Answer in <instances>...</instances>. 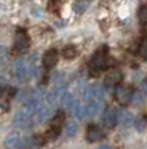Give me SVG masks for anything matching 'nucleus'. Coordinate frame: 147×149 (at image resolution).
I'll use <instances>...</instances> for the list:
<instances>
[{"mask_svg": "<svg viewBox=\"0 0 147 149\" xmlns=\"http://www.w3.org/2000/svg\"><path fill=\"white\" fill-rule=\"evenodd\" d=\"M66 124V113L63 111H57L54 113V116L51 118V123H50V127L49 130L46 131L45 136H46L47 141H54L59 137L62 132V128L63 125Z\"/></svg>", "mask_w": 147, "mask_h": 149, "instance_id": "nucleus-1", "label": "nucleus"}, {"mask_svg": "<svg viewBox=\"0 0 147 149\" xmlns=\"http://www.w3.org/2000/svg\"><path fill=\"white\" fill-rule=\"evenodd\" d=\"M29 45H30V40H29L28 33L24 29H17L16 36H14V41H13L12 53L14 56H21V54H24L29 49Z\"/></svg>", "mask_w": 147, "mask_h": 149, "instance_id": "nucleus-2", "label": "nucleus"}, {"mask_svg": "<svg viewBox=\"0 0 147 149\" xmlns=\"http://www.w3.org/2000/svg\"><path fill=\"white\" fill-rule=\"evenodd\" d=\"M108 65V59H106V49H101V50L96 52L92 57L91 62H89V71L92 74H99L103 71Z\"/></svg>", "mask_w": 147, "mask_h": 149, "instance_id": "nucleus-3", "label": "nucleus"}, {"mask_svg": "<svg viewBox=\"0 0 147 149\" xmlns=\"http://www.w3.org/2000/svg\"><path fill=\"white\" fill-rule=\"evenodd\" d=\"M13 75L19 81H24L29 77V68L28 62L24 61V58H19L13 63Z\"/></svg>", "mask_w": 147, "mask_h": 149, "instance_id": "nucleus-4", "label": "nucleus"}, {"mask_svg": "<svg viewBox=\"0 0 147 149\" xmlns=\"http://www.w3.org/2000/svg\"><path fill=\"white\" fill-rule=\"evenodd\" d=\"M86 116L89 119L96 118L99 113L103 111L104 106H103V100L101 99H91L87 102L86 104Z\"/></svg>", "mask_w": 147, "mask_h": 149, "instance_id": "nucleus-5", "label": "nucleus"}, {"mask_svg": "<svg viewBox=\"0 0 147 149\" xmlns=\"http://www.w3.org/2000/svg\"><path fill=\"white\" fill-rule=\"evenodd\" d=\"M122 81V73L118 69H112L106 73L105 79H104V84L105 87L110 88V87H118L119 83Z\"/></svg>", "mask_w": 147, "mask_h": 149, "instance_id": "nucleus-6", "label": "nucleus"}, {"mask_svg": "<svg viewBox=\"0 0 147 149\" xmlns=\"http://www.w3.org/2000/svg\"><path fill=\"white\" fill-rule=\"evenodd\" d=\"M13 127L14 128H20V130H28V128H30L32 127V116H29L28 113H25L22 110H20L19 112L14 115Z\"/></svg>", "mask_w": 147, "mask_h": 149, "instance_id": "nucleus-7", "label": "nucleus"}, {"mask_svg": "<svg viewBox=\"0 0 147 149\" xmlns=\"http://www.w3.org/2000/svg\"><path fill=\"white\" fill-rule=\"evenodd\" d=\"M59 59V54L57 49H49V50L45 52L43 57H42V65L45 69H53L54 66L58 63Z\"/></svg>", "mask_w": 147, "mask_h": 149, "instance_id": "nucleus-8", "label": "nucleus"}, {"mask_svg": "<svg viewBox=\"0 0 147 149\" xmlns=\"http://www.w3.org/2000/svg\"><path fill=\"white\" fill-rule=\"evenodd\" d=\"M104 137V133L101 131V128L97 124H89L87 127V135H86V139L88 143H97L100 141L101 139Z\"/></svg>", "mask_w": 147, "mask_h": 149, "instance_id": "nucleus-9", "label": "nucleus"}, {"mask_svg": "<svg viewBox=\"0 0 147 149\" xmlns=\"http://www.w3.org/2000/svg\"><path fill=\"white\" fill-rule=\"evenodd\" d=\"M114 96H116V99L119 103L125 106V104H129L131 102L133 93H131V90H129L128 87H125V86H118V87H116Z\"/></svg>", "mask_w": 147, "mask_h": 149, "instance_id": "nucleus-10", "label": "nucleus"}, {"mask_svg": "<svg viewBox=\"0 0 147 149\" xmlns=\"http://www.w3.org/2000/svg\"><path fill=\"white\" fill-rule=\"evenodd\" d=\"M118 123V111L114 108H108L104 113V124L108 128H113Z\"/></svg>", "mask_w": 147, "mask_h": 149, "instance_id": "nucleus-11", "label": "nucleus"}, {"mask_svg": "<svg viewBox=\"0 0 147 149\" xmlns=\"http://www.w3.org/2000/svg\"><path fill=\"white\" fill-rule=\"evenodd\" d=\"M59 100H61V104L63 108H72L74 104H75V102H76L75 98L72 96V94L70 93V91H64V93L61 95Z\"/></svg>", "mask_w": 147, "mask_h": 149, "instance_id": "nucleus-12", "label": "nucleus"}, {"mask_svg": "<svg viewBox=\"0 0 147 149\" xmlns=\"http://www.w3.org/2000/svg\"><path fill=\"white\" fill-rule=\"evenodd\" d=\"M20 141H21V139H20V136L17 133H11L4 140V146L7 149H16L17 145L20 144Z\"/></svg>", "mask_w": 147, "mask_h": 149, "instance_id": "nucleus-13", "label": "nucleus"}, {"mask_svg": "<svg viewBox=\"0 0 147 149\" xmlns=\"http://www.w3.org/2000/svg\"><path fill=\"white\" fill-rule=\"evenodd\" d=\"M118 123H121L124 127H129L133 123V115L126 110L118 111Z\"/></svg>", "mask_w": 147, "mask_h": 149, "instance_id": "nucleus-14", "label": "nucleus"}, {"mask_svg": "<svg viewBox=\"0 0 147 149\" xmlns=\"http://www.w3.org/2000/svg\"><path fill=\"white\" fill-rule=\"evenodd\" d=\"M72 113L76 118V120L81 121L84 118H86V108L81 107V104L79 102H75L74 107H72Z\"/></svg>", "mask_w": 147, "mask_h": 149, "instance_id": "nucleus-15", "label": "nucleus"}, {"mask_svg": "<svg viewBox=\"0 0 147 149\" xmlns=\"http://www.w3.org/2000/svg\"><path fill=\"white\" fill-rule=\"evenodd\" d=\"M64 127H66V133L67 136H74L76 132V130H78V124H76L75 120H67L66 124H64Z\"/></svg>", "mask_w": 147, "mask_h": 149, "instance_id": "nucleus-16", "label": "nucleus"}, {"mask_svg": "<svg viewBox=\"0 0 147 149\" xmlns=\"http://www.w3.org/2000/svg\"><path fill=\"white\" fill-rule=\"evenodd\" d=\"M62 54H63V57L66 59H74V58H75V56H76L75 46H72V45L64 46L63 50H62Z\"/></svg>", "mask_w": 147, "mask_h": 149, "instance_id": "nucleus-17", "label": "nucleus"}, {"mask_svg": "<svg viewBox=\"0 0 147 149\" xmlns=\"http://www.w3.org/2000/svg\"><path fill=\"white\" fill-rule=\"evenodd\" d=\"M89 7V1L88 0H78L75 4V12L76 13H83L87 8Z\"/></svg>", "mask_w": 147, "mask_h": 149, "instance_id": "nucleus-18", "label": "nucleus"}, {"mask_svg": "<svg viewBox=\"0 0 147 149\" xmlns=\"http://www.w3.org/2000/svg\"><path fill=\"white\" fill-rule=\"evenodd\" d=\"M59 8H61V1H59V0H50V1H49V7H47V9H49L50 12L55 13V12L59 11Z\"/></svg>", "mask_w": 147, "mask_h": 149, "instance_id": "nucleus-19", "label": "nucleus"}, {"mask_svg": "<svg viewBox=\"0 0 147 149\" xmlns=\"http://www.w3.org/2000/svg\"><path fill=\"white\" fill-rule=\"evenodd\" d=\"M139 21L143 25H147V4L144 7H142L139 11Z\"/></svg>", "mask_w": 147, "mask_h": 149, "instance_id": "nucleus-20", "label": "nucleus"}, {"mask_svg": "<svg viewBox=\"0 0 147 149\" xmlns=\"http://www.w3.org/2000/svg\"><path fill=\"white\" fill-rule=\"evenodd\" d=\"M143 102V96H142L141 93H138V91H135V93H133V98H131V103L134 104H139Z\"/></svg>", "mask_w": 147, "mask_h": 149, "instance_id": "nucleus-21", "label": "nucleus"}, {"mask_svg": "<svg viewBox=\"0 0 147 149\" xmlns=\"http://www.w3.org/2000/svg\"><path fill=\"white\" fill-rule=\"evenodd\" d=\"M139 56L142 58H147V40L142 42L141 48H139Z\"/></svg>", "mask_w": 147, "mask_h": 149, "instance_id": "nucleus-22", "label": "nucleus"}, {"mask_svg": "<svg viewBox=\"0 0 147 149\" xmlns=\"http://www.w3.org/2000/svg\"><path fill=\"white\" fill-rule=\"evenodd\" d=\"M7 57H8L7 48H6V46H1V45H0V62H6L7 61Z\"/></svg>", "mask_w": 147, "mask_h": 149, "instance_id": "nucleus-23", "label": "nucleus"}, {"mask_svg": "<svg viewBox=\"0 0 147 149\" xmlns=\"http://www.w3.org/2000/svg\"><path fill=\"white\" fill-rule=\"evenodd\" d=\"M144 127H146V120L144 119H141V120H138L135 123V128H137V131H142V130H144Z\"/></svg>", "mask_w": 147, "mask_h": 149, "instance_id": "nucleus-24", "label": "nucleus"}, {"mask_svg": "<svg viewBox=\"0 0 147 149\" xmlns=\"http://www.w3.org/2000/svg\"><path fill=\"white\" fill-rule=\"evenodd\" d=\"M8 93H9V96H13L14 94L17 93V91H16V88H14V87H11V88H9V91H8Z\"/></svg>", "mask_w": 147, "mask_h": 149, "instance_id": "nucleus-25", "label": "nucleus"}, {"mask_svg": "<svg viewBox=\"0 0 147 149\" xmlns=\"http://www.w3.org/2000/svg\"><path fill=\"white\" fill-rule=\"evenodd\" d=\"M3 94H4V88L1 87V86H0V98L3 96Z\"/></svg>", "mask_w": 147, "mask_h": 149, "instance_id": "nucleus-26", "label": "nucleus"}, {"mask_svg": "<svg viewBox=\"0 0 147 149\" xmlns=\"http://www.w3.org/2000/svg\"><path fill=\"white\" fill-rule=\"evenodd\" d=\"M99 149H110V148H109V146H106V145H103V146H100Z\"/></svg>", "mask_w": 147, "mask_h": 149, "instance_id": "nucleus-27", "label": "nucleus"}]
</instances>
